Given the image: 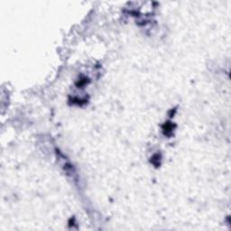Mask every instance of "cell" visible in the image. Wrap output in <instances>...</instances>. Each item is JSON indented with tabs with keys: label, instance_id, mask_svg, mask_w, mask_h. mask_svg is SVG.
Listing matches in <instances>:
<instances>
[{
	"label": "cell",
	"instance_id": "cell-1",
	"mask_svg": "<svg viewBox=\"0 0 231 231\" xmlns=\"http://www.w3.org/2000/svg\"><path fill=\"white\" fill-rule=\"evenodd\" d=\"M173 129V126L172 124H170V123H166L163 126V131L165 132L166 135H169V133H172Z\"/></svg>",
	"mask_w": 231,
	"mask_h": 231
}]
</instances>
